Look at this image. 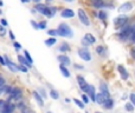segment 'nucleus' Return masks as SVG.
<instances>
[{
	"label": "nucleus",
	"instance_id": "obj_20",
	"mask_svg": "<svg viewBox=\"0 0 135 113\" xmlns=\"http://www.w3.org/2000/svg\"><path fill=\"white\" fill-rule=\"evenodd\" d=\"M84 40H85V41L88 42L89 45H90V44H94V42L96 41L95 37H94L93 34H90V33H86V34L84 35Z\"/></svg>",
	"mask_w": 135,
	"mask_h": 113
},
{
	"label": "nucleus",
	"instance_id": "obj_8",
	"mask_svg": "<svg viewBox=\"0 0 135 113\" xmlns=\"http://www.w3.org/2000/svg\"><path fill=\"white\" fill-rule=\"evenodd\" d=\"M85 93H86V94H89V97H90V99L93 100V101H96V94H97V93H96L95 87H94L93 85H89L88 86Z\"/></svg>",
	"mask_w": 135,
	"mask_h": 113
},
{
	"label": "nucleus",
	"instance_id": "obj_39",
	"mask_svg": "<svg viewBox=\"0 0 135 113\" xmlns=\"http://www.w3.org/2000/svg\"><path fill=\"white\" fill-rule=\"evenodd\" d=\"M98 17H100L101 19H102V20H104L105 18H107V14L104 13V12H102V11H100L98 12Z\"/></svg>",
	"mask_w": 135,
	"mask_h": 113
},
{
	"label": "nucleus",
	"instance_id": "obj_37",
	"mask_svg": "<svg viewBox=\"0 0 135 113\" xmlns=\"http://www.w3.org/2000/svg\"><path fill=\"white\" fill-rule=\"evenodd\" d=\"M96 52H97L98 54H103V53H104V49H103V46H98L97 49H96Z\"/></svg>",
	"mask_w": 135,
	"mask_h": 113
},
{
	"label": "nucleus",
	"instance_id": "obj_17",
	"mask_svg": "<svg viewBox=\"0 0 135 113\" xmlns=\"http://www.w3.org/2000/svg\"><path fill=\"white\" fill-rule=\"evenodd\" d=\"M58 61L61 62V65H64V66H68V65H70V62H71L69 59V57H66V56H59Z\"/></svg>",
	"mask_w": 135,
	"mask_h": 113
},
{
	"label": "nucleus",
	"instance_id": "obj_44",
	"mask_svg": "<svg viewBox=\"0 0 135 113\" xmlns=\"http://www.w3.org/2000/svg\"><path fill=\"white\" fill-rule=\"evenodd\" d=\"M14 49H16L17 51H18V50H20V49H21V45L19 44V42H14Z\"/></svg>",
	"mask_w": 135,
	"mask_h": 113
},
{
	"label": "nucleus",
	"instance_id": "obj_2",
	"mask_svg": "<svg viewBox=\"0 0 135 113\" xmlns=\"http://www.w3.org/2000/svg\"><path fill=\"white\" fill-rule=\"evenodd\" d=\"M57 31H58V35H61V37H64V38H71L72 35H74V33H72V30L70 28L69 25H66V24H61V25L58 26V28H57Z\"/></svg>",
	"mask_w": 135,
	"mask_h": 113
},
{
	"label": "nucleus",
	"instance_id": "obj_32",
	"mask_svg": "<svg viewBox=\"0 0 135 113\" xmlns=\"http://www.w3.org/2000/svg\"><path fill=\"white\" fill-rule=\"evenodd\" d=\"M5 34H6V28L2 25H0V37H4Z\"/></svg>",
	"mask_w": 135,
	"mask_h": 113
},
{
	"label": "nucleus",
	"instance_id": "obj_28",
	"mask_svg": "<svg viewBox=\"0 0 135 113\" xmlns=\"http://www.w3.org/2000/svg\"><path fill=\"white\" fill-rule=\"evenodd\" d=\"M50 95H51V98H54V99H58V98H59L58 92H57V91H55V90L50 91Z\"/></svg>",
	"mask_w": 135,
	"mask_h": 113
},
{
	"label": "nucleus",
	"instance_id": "obj_33",
	"mask_svg": "<svg viewBox=\"0 0 135 113\" xmlns=\"http://www.w3.org/2000/svg\"><path fill=\"white\" fill-rule=\"evenodd\" d=\"M46 26H47L46 21H42V23H39V30H45Z\"/></svg>",
	"mask_w": 135,
	"mask_h": 113
},
{
	"label": "nucleus",
	"instance_id": "obj_47",
	"mask_svg": "<svg viewBox=\"0 0 135 113\" xmlns=\"http://www.w3.org/2000/svg\"><path fill=\"white\" fill-rule=\"evenodd\" d=\"M1 25L4 26V27H5V26H7V21L5 20V19H1Z\"/></svg>",
	"mask_w": 135,
	"mask_h": 113
},
{
	"label": "nucleus",
	"instance_id": "obj_14",
	"mask_svg": "<svg viewBox=\"0 0 135 113\" xmlns=\"http://www.w3.org/2000/svg\"><path fill=\"white\" fill-rule=\"evenodd\" d=\"M14 109H16L14 104H12L11 101H7L6 103V106H5V109H4V111H2V113H13L14 112Z\"/></svg>",
	"mask_w": 135,
	"mask_h": 113
},
{
	"label": "nucleus",
	"instance_id": "obj_1",
	"mask_svg": "<svg viewBox=\"0 0 135 113\" xmlns=\"http://www.w3.org/2000/svg\"><path fill=\"white\" fill-rule=\"evenodd\" d=\"M33 9H37L38 13L43 14V15H46L47 18H52L57 12L56 7H49L44 4H36V7Z\"/></svg>",
	"mask_w": 135,
	"mask_h": 113
},
{
	"label": "nucleus",
	"instance_id": "obj_52",
	"mask_svg": "<svg viewBox=\"0 0 135 113\" xmlns=\"http://www.w3.org/2000/svg\"><path fill=\"white\" fill-rule=\"evenodd\" d=\"M32 1H35L36 4H39V1H40V0H32Z\"/></svg>",
	"mask_w": 135,
	"mask_h": 113
},
{
	"label": "nucleus",
	"instance_id": "obj_48",
	"mask_svg": "<svg viewBox=\"0 0 135 113\" xmlns=\"http://www.w3.org/2000/svg\"><path fill=\"white\" fill-rule=\"evenodd\" d=\"M5 88H6V86H2V87H0V95H1L2 93L5 92Z\"/></svg>",
	"mask_w": 135,
	"mask_h": 113
},
{
	"label": "nucleus",
	"instance_id": "obj_49",
	"mask_svg": "<svg viewBox=\"0 0 135 113\" xmlns=\"http://www.w3.org/2000/svg\"><path fill=\"white\" fill-rule=\"evenodd\" d=\"M131 40H132V41H133V42H135V32H133V34H132Z\"/></svg>",
	"mask_w": 135,
	"mask_h": 113
},
{
	"label": "nucleus",
	"instance_id": "obj_55",
	"mask_svg": "<svg viewBox=\"0 0 135 113\" xmlns=\"http://www.w3.org/2000/svg\"><path fill=\"white\" fill-rule=\"evenodd\" d=\"M46 1H49V2H51V1H54V0H46Z\"/></svg>",
	"mask_w": 135,
	"mask_h": 113
},
{
	"label": "nucleus",
	"instance_id": "obj_18",
	"mask_svg": "<svg viewBox=\"0 0 135 113\" xmlns=\"http://www.w3.org/2000/svg\"><path fill=\"white\" fill-rule=\"evenodd\" d=\"M33 97H35V99L37 100V103L39 104V106H43V105H44V100H43V97L37 92V91H35V92H33Z\"/></svg>",
	"mask_w": 135,
	"mask_h": 113
},
{
	"label": "nucleus",
	"instance_id": "obj_21",
	"mask_svg": "<svg viewBox=\"0 0 135 113\" xmlns=\"http://www.w3.org/2000/svg\"><path fill=\"white\" fill-rule=\"evenodd\" d=\"M18 60L20 61L21 65H24V66H26V67H32V64H30V62L26 60V58L24 57V56H18Z\"/></svg>",
	"mask_w": 135,
	"mask_h": 113
},
{
	"label": "nucleus",
	"instance_id": "obj_53",
	"mask_svg": "<svg viewBox=\"0 0 135 113\" xmlns=\"http://www.w3.org/2000/svg\"><path fill=\"white\" fill-rule=\"evenodd\" d=\"M64 1H66V2H72L74 0H64Z\"/></svg>",
	"mask_w": 135,
	"mask_h": 113
},
{
	"label": "nucleus",
	"instance_id": "obj_30",
	"mask_svg": "<svg viewBox=\"0 0 135 113\" xmlns=\"http://www.w3.org/2000/svg\"><path fill=\"white\" fill-rule=\"evenodd\" d=\"M18 71H20V72H24V73H26V72H27V67L20 64V65H18Z\"/></svg>",
	"mask_w": 135,
	"mask_h": 113
},
{
	"label": "nucleus",
	"instance_id": "obj_19",
	"mask_svg": "<svg viewBox=\"0 0 135 113\" xmlns=\"http://www.w3.org/2000/svg\"><path fill=\"white\" fill-rule=\"evenodd\" d=\"M103 107L107 109V110H112L113 107H114V100L110 99V98H108V99L104 101V104H103Z\"/></svg>",
	"mask_w": 135,
	"mask_h": 113
},
{
	"label": "nucleus",
	"instance_id": "obj_24",
	"mask_svg": "<svg viewBox=\"0 0 135 113\" xmlns=\"http://www.w3.org/2000/svg\"><path fill=\"white\" fill-rule=\"evenodd\" d=\"M56 42H57V39H56V38H49V39L45 40V45H46L47 47L54 46V45L56 44Z\"/></svg>",
	"mask_w": 135,
	"mask_h": 113
},
{
	"label": "nucleus",
	"instance_id": "obj_29",
	"mask_svg": "<svg viewBox=\"0 0 135 113\" xmlns=\"http://www.w3.org/2000/svg\"><path fill=\"white\" fill-rule=\"evenodd\" d=\"M74 101H75V104H76L77 106L79 107V109H84V103H82L81 100H78V99H74Z\"/></svg>",
	"mask_w": 135,
	"mask_h": 113
},
{
	"label": "nucleus",
	"instance_id": "obj_35",
	"mask_svg": "<svg viewBox=\"0 0 135 113\" xmlns=\"http://www.w3.org/2000/svg\"><path fill=\"white\" fill-rule=\"evenodd\" d=\"M31 25H32V27L35 28V30H39V24L36 23L35 20H31Z\"/></svg>",
	"mask_w": 135,
	"mask_h": 113
},
{
	"label": "nucleus",
	"instance_id": "obj_9",
	"mask_svg": "<svg viewBox=\"0 0 135 113\" xmlns=\"http://www.w3.org/2000/svg\"><path fill=\"white\" fill-rule=\"evenodd\" d=\"M4 58H5V62H6V66L8 67L9 71H12V72H18V65L13 64V62H12V60L8 59L7 57H4Z\"/></svg>",
	"mask_w": 135,
	"mask_h": 113
},
{
	"label": "nucleus",
	"instance_id": "obj_46",
	"mask_svg": "<svg viewBox=\"0 0 135 113\" xmlns=\"http://www.w3.org/2000/svg\"><path fill=\"white\" fill-rule=\"evenodd\" d=\"M8 34H9V39H11V40H14V34H13V32H12V31H9Z\"/></svg>",
	"mask_w": 135,
	"mask_h": 113
},
{
	"label": "nucleus",
	"instance_id": "obj_7",
	"mask_svg": "<svg viewBox=\"0 0 135 113\" xmlns=\"http://www.w3.org/2000/svg\"><path fill=\"white\" fill-rule=\"evenodd\" d=\"M77 81H78L79 88H81V90L83 91V92H85L86 88H88V86H89V84L85 81V79H84L82 76H78V77H77Z\"/></svg>",
	"mask_w": 135,
	"mask_h": 113
},
{
	"label": "nucleus",
	"instance_id": "obj_31",
	"mask_svg": "<svg viewBox=\"0 0 135 113\" xmlns=\"http://www.w3.org/2000/svg\"><path fill=\"white\" fill-rule=\"evenodd\" d=\"M6 103H7V101H5V100H1V99H0V113H2V111H4L5 106H6Z\"/></svg>",
	"mask_w": 135,
	"mask_h": 113
},
{
	"label": "nucleus",
	"instance_id": "obj_56",
	"mask_svg": "<svg viewBox=\"0 0 135 113\" xmlns=\"http://www.w3.org/2000/svg\"><path fill=\"white\" fill-rule=\"evenodd\" d=\"M47 113H51V112H47Z\"/></svg>",
	"mask_w": 135,
	"mask_h": 113
},
{
	"label": "nucleus",
	"instance_id": "obj_34",
	"mask_svg": "<svg viewBox=\"0 0 135 113\" xmlns=\"http://www.w3.org/2000/svg\"><path fill=\"white\" fill-rule=\"evenodd\" d=\"M12 91H13V87H12V86H6V88H5V93H6L7 95L11 94Z\"/></svg>",
	"mask_w": 135,
	"mask_h": 113
},
{
	"label": "nucleus",
	"instance_id": "obj_10",
	"mask_svg": "<svg viewBox=\"0 0 135 113\" xmlns=\"http://www.w3.org/2000/svg\"><path fill=\"white\" fill-rule=\"evenodd\" d=\"M127 21H128V18H127V17H124V15H122V17H119V18L115 19L114 24L116 26H119V27H123V26L127 24Z\"/></svg>",
	"mask_w": 135,
	"mask_h": 113
},
{
	"label": "nucleus",
	"instance_id": "obj_25",
	"mask_svg": "<svg viewBox=\"0 0 135 113\" xmlns=\"http://www.w3.org/2000/svg\"><path fill=\"white\" fill-rule=\"evenodd\" d=\"M59 51H61V52H68V51H70L69 44H66V42H63V44L61 45V47H59Z\"/></svg>",
	"mask_w": 135,
	"mask_h": 113
},
{
	"label": "nucleus",
	"instance_id": "obj_22",
	"mask_svg": "<svg viewBox=\"0 0 135 113\" xmlns=\"http://www.w3.org/2000/svg\"><path fill=\"white\" fill-rule=\"evenodd\" d=\"M93 5H94V7H96V8H98V9L105 6L103 0H93Z\"/></svg>",
	"mask_w": 135,
	"mask_h": 113
},
{
	"label": "nucleus",
	"instance_id": "obj_41",
	"mask_svg": "<svg viewBox=\"0 0 135 113\" xmlns=\"http://www.w3.org/2000/svg\"><path fill=\"white\" fill-rule=\"evenodd\" d=\"M17 107H18V109H20V111H21V110H23L24 107H26V106L24 105V103H23V101H19L18 104H17Z\"/></svg>",
	"mask_w": 135,
	"mask_h": 113
},
{
	"label": "nucleus",
	"instance_id": "obj_13",
	"mask_svg": "<svg viewBox=\"0 0 135 113\" xmlns=\"http://www.w3.org/2000/svg\"><path fill=\"white\" fill-rule=\"evenodd\" d=\"M61 15L63 17V18H72V17L75 15V12L70 8H64L63 11H62Z\"/></svg>",
	"mask_w": 135,
	"mask_h": 113
},
{
	"label": "nucleus",
	"instance_id": "obj_54",
	"mask_svg": "<svg viewBox=\"0 0 135 113\" xmlns=\"http://www.w3.org/2000/svg\"><path fill=\"white\" fill-rule=\"evenodd\" d=\"M133 32H135V25L133 26Z\"/></svg>",
	"mask_w": 135,
	"mask_h": 113
},
{
	"label": "nucleus",
	"instance_id": "obj_12",
	"mask_svg": "<svg viewBox=\"0 0 135 113\" xmlns=\"http://www.w3.org/2000/svg\"><path fill=\"white\" fill-rule=\"evenodd\" d=\"M132 8H133V4H132V2H124V4H122L121 6L119 7V11L120 12H128V11H131Z\"/></svg>",
	"mask_w": 135,
	"mask_h": 113
},
{
	"label": "nucleus",
	"instance_id": "obj_36",
	"mask_svg": "<svg viewBox=\"0 0 135 113\" xmlns=\"http://www.w3.org/2000/svg\"><path fill=\"white\" fill-rule=\"evenodd\" d=\"M2 86H6V80L2 76H0V87H2Z\"/></svg>",
	"mask_w": 135,
	"mask_h": 113
},
{
	"label": "nucleus",
	"instance_id": "obj_38",
	"mask_svg": "<svg viewBox=\"0 0 135 113\" xmlns=\"http://www.w3.org/2000/svg\"><path fill=\"white\" fill-rule=\"evenodd\" d=\"M126 110L127 111H129V112H133V110H134V107H133V105L132 104H126Z\"/></svg>",
	"mask_w": 135,
	"mask_h": 113
},
{
	"label": "nucleus",
	"instance_id": "obj_43",
	"mask_svg": "<svg viewBox=\"0 0 135 113\" xmlns=\"http://www.w3.org/2000/svg\"><path fill=\"white\" fill-rule=\"evenodd\" d=\"M131 101H132V104L135 106V93H132L131 94Z\"/></svg>",
	"mask_w": 135,
	"mask_h": 113
},
{
	"label": "nucleus",
	"instance_id": "obj_15",
	"mask_svg": "<svg viewBox=\"0 0 135 113\" xmlns=\"http://www.w3.org/2000/svg\"><path fill=\"white\" fill-rule=\"evenodd\" d=\"M107 99H108V98L105 97V95H103L101 92L96 94V103H97V104H100V105H103V104H104V101H105Z\"/></svg>",
	"mask_w": 135,
	"mask_h": 113
},
{
	"label": "nucleus",
	"instance_id": "obj_5",
	"mask_svg": "<svg viewBox=\"0 0 135 113\" xmlns=\"http://www.w3.org/2000/svg\"><path fill=\"white\" fill-rule=\"evenodd\" d=\"M78 18H79V21H81L83 25H85V26H89V25H90V21H89L88 15H86V13H85V12H84L82 8L78 9Z\"/></svg>",
	"mask_w": 135,
	"mask_h": 113
},
{
	"label": "nucleus",
	"instance_id": "obj_23",
	"mask_svg": "<svg viewBox=\"0 0 135 113\" xmlns=\"http://www.w3.org/2000/svg\"><path fill=\"white\" fill-rule=\"evenodd\" d=\"M59 69H61V72H62V74H63L65 78H69L70 77V72H69V69L66 68L64 65H59Z\"/></svg>",
	"mask_w": 135,
	"mask_h": 113
},
{
	"label": "nucleus",
	"instance_id": "obj_45",
	"mask_svg": "<svg viewBox=\"0 0 135 113\" xmlns=\"http://www.w3.org/2000/svg\"><path fill=\"white\" fill-rule=\"evenodd\" d=\"M0 64L2 65V66H6V62H5V58L0 56Z\"/></svg>",
	"mask_w": 135,
	"mask_h": 113
},
{
	"label": "nucleus",
	"instance_id": "obj_42",
	"mask_svg": "<svg viewBox=\"0 0 135 113\" xmlns=\"http://www.w3.org/2000/svg\"><path fill=\"white\" fill-rule=\"evenodd\" d=\"M82 99H83V103H84V104H88V103H89V98L86 97V94H83V95H82Z\"/></svg>",
	"mask_w": 135,
	"mask_h": 113
},
{
	"label": "nucleus",
	"instance_id": "obj_40",
	"mask_svg": "<svg viewBox=\"0 0 135 113\" xmlns=\"http://www.w3.org/2000/svg\"><path fill=\"white\" fill-rule=\"evenodd\" d=\"M21 113H33V111L31 109H28V107H24V109L21 110Z\"/></svg>",
	"mask_w": 135,
	"mask_h": 113
},
{
	"label": "nucleus",
	"instance_id": "obj_6",
	"mask_svg": "<svg viewBox=\"0 0 135 113\" xmlns=\"http://www.w3.org/2000/svg\"><path fill=\"white\" fill-rule=\"evenodd\" d=\"M78 56L85 61H90L91 60V54L86 49H79L78 50Z\"/></svg>",
	"mask_w": 135,
	"mask_h": 113
},
{
	"label": "nucleus",
	"instance_id": "obj_3",
	"mask_svg": "<svg viewBox=\"0 0 135 113\" xmlns=\"http://www.w3.org/2000/svg\"><path fill=\"white\" fill-rule=\"evenodd\" d=\"M132 34H133V27H129V26L126 27V26H123V27L121 28L120 38H121L122 40H127L132 37Z\"/></svg>",
	"mask_w": 135,
	"mask_h": 113
},
{
	"label": "nucleus",
	"instance_id": "obj_11",
	"mask_svg": "<svg viewBox=\"0 0 135 113\" xmlns=\"http://www.w3.org/2000/svg\"><path fill=\"white\" fill-rule=\"evenodd\" d=\"M117 69H119V72H120V74H121V78L123 79V80H127V79L129 78V74H128V72L126 71V68H124L122 65H119L117 66Z\"/></svg>",
	"mask_w": 135,
	"mask_h": 113
},
{
	"label": "nucleus",
	"instance_id": "obj_51",
	"mask_svg": "<svg viewBox=\"0 0 135 113\" xmlns=\"http://www.w3.org/2000/svg\"><path fill=\"white\" fill-rule=\"evenodd\" d=\"M30 1H32V0H21V2H30Z\"/></svg>",
	"mask_w": 135,
	"mask_h": 113
},
{
	"label": "nucleus",
	"instance_id": "obj_50",
	"mask_svg": "<svg viewBox=\"0 0 135 113\" xmlns=\"http://www.w3.org/2000/svg\"><path fill=\"white\" fill-rule=\"evenodd\" d=\"M75 67L78 69H83V66H81V65H75Z\"/></svg>",
	"mask_w": 135,
	"mask_h": 113
},
{
	"label": "nucleus",
	"instance_id": "obj_27",
	"mask_svg": "<svg viewBox=\"0 0 135 113\" xmlns=\"http://www.w3.org/2000/svg\"><path fill=\"white\" fill-rule=\"evenodd\" d=\"M24 57L26 58V60H27V61L30 62V64H33V59H32V58H31L30 53H28L27 51H25V52H24Z\"/></svg>",
	"mask_w": 135,
	"mask_h": 113
},
{
	"label": "nucleus",
	"instance_id": "obj_26",
	"mask_svg": "<svg viewBox=\"0 0 135 113\" xmlns=\"http://www.w3.org/2000/svg\"><path fill=\"white\" fill-rule=\"evenodd\" d=\"M47 34H49L51 38H56L57 35H58V31L57 30H49L47 31Z\"/></svg>",
	"mask_w": 135,
	"mask_h": 113
},
{
	"label": "nucleus",
	"instance_id": "obj_4",
	"mask_svg": "<svg viewBox=\"0 0 135 113\" xmlns=\"http://www.w3.org/2000/svg\"><path fill=\"white\" fill-rule=\"evenodd\" d=\"M21 95H23V91H21V88L20 87H13V91L11 92V94H9V98H8V100L7 101H9V100H20V98H21Z\"/></svg>",
	"mask_w": 135,
	"mask_h": 113
},
{
	"label": "nucleus",
	"instance_id": "obj_16",
	"mask_svg": "<svg viewBox=\"0 0 135 113\" xmlns=\"http://www.w3.org/2000/svg\"><path fill=\"white\" fill-rule=\"evenodd\" d=\"M100 90H101V93H102L103 95H105L107 98H109V90H108V86H107V84H104V83H102L101 84V86H100Z\"/></svg>",
	"mask_w": 135,
	"mask_h": 113
},
{
	"label": "nucleus",
	"instance_id": "obj_57",
	"mask_svg": "<svg viewBox=\"0 0 135 113\" xmlns=\"http://www.w3.org/2000/svg\"><path fill=\"white\" fill-rule=\"evenodd\" d=\"M97 113H100V112H97Z\"/></svg>",
	"mask_w": 135,
	"mask_h": 113
}]
</instances>
